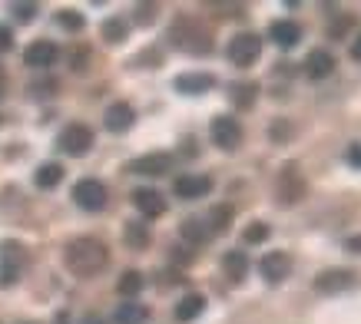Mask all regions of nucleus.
<instances>
[{"instance_id":"obj_1","label":"nucleus","mask_w":361,"mask_h":324,"mask_svg":"<svg viewBox=\"0 0 361 324\" xmlns=\"http://www.w3.org/2000/svg\"><path fill=\"white\" fill-rule=\"evenodd\" d=\"M63 265L77 278H93L99 271L110 265V249L99 242V238H90V235H80L73 242H66L63 249Z\"/></svg>"},{"instance_id":"obj_2","label":"nucleus","mask_w":361,"mask_h":324,"mask_svg":"<svg viewBox=\"0 0 361 324\" xmlns=\"http://www.w3.org/2000/svg\"><path fill=\"white\" fill-rule=\"evenodd\" d=\"M169 40H173V46L186 50V54H209L212 50L209 30L192 17H176L173 27H169Z\"/></svg>"},{"instance_id":"obj_3","label":"nucleus","mask_w":361,"mask_h":324,"mask_svg":"<svg viewBox=\"0 0 361 324\" xmlns=\"http://www.w3.org/2000/svg\"><path fill=\"white\" fill-rule=\"evenodd\" d=\"M308 192V182L302 169H298L295 162H288L282 173H279V182H275V199L282 202V206H298Z\"/></svg>"},{"instance_id":"obj_4","label":"nucleus","mask_w":361,"mask_h":324,"mask_svg":"<svg viewBox=\"0 0 361 324\" xmlns=\"http://www.w3.org/2000/svg\"><path fill=\"white\" fill-rule=\"evenodd\" d=\"M229 60L235 66H252L259 56H262V37H255V33H235L229 40Z\"/></svg>"},{"instance_id":"obj_5","label":"nucleus","mask_w":361,"mask_h":324,"mask_svg":"<svg viewBox=\"0 0 361 324\" xmlns=\"http://www.w3.org/2000/svg\"><path fill=\"white\" fill-rule=\"evenodd\" d=\"M56 146H60L66 156H87V152L93 149V130L83 126V123H70V126L60 132Z\"/></svg>"},{"instance_id":"obj_6","label":"nucleus","mask_w":361,"mask_h":324,"mask_svg":"<svg viewBox=\"0 0 361 324\" xmlns=\"http://www.w3.org/2000/svg\"><path fill=\"white\" fill-rule=\"evenodd\" d=\"M106 185L99 182V179H80L77 185H73V202H77L80 208H87V212H99V208L106 206Z\"/></svg>"},{"instance_id":"obj_7","label":"nucleus","mask_w":361,"mask_h":324,"mask_svg":"<svg viewBox=\"0 0 361 324\" xmlns=\"http://www.w3.org/2000/svg\"><path fill=\"white\" fill-rule=\"evenodd\" d=\"M209 136H212V142H216L219 149H226V152L239 149V142H242V126H239V119H232V116H216V119H212V126H209Z\"/></svg>"},{"instance_id":"obj_8","label":"nucleus","mask_w":361,"mask_h":324,"mask_svg":"<svg viewBox=\"0 0 361 324\" xmlns=\"http://www.w3.org/2000/svg\"><path fill=\"white\" fill-rule=\"evenodd\" d=\"M20 268H23V251L20 245H0V288H11L13 281L20 278Z\"/></svg>"},{"instance_id":"obj_9","label":"nucleus","mask_w":361,"mask_h":324,"mask_svg":"<svg viewBox=\"0 0 361 324\" xmlns=\"http://www.w3.org/2000/svg\"><path fill=\"white\" fill-rule=\"evenodd\" d=\"M133 175H166L173 173V156L169 152H149V156H140L126 166Z\"/></svg>"},{"instance_id":"obj_10","label":"nucleus","mask_w":361,"mask_h":324,"mask_svg":"<svg viewBox=\"0 0 361 324\" xmlns=\"http://www.w3.org/2000/svg\"><path fill=\"white\" fill-rule=\"evenodd\" d=\"M173 192L179 195V199H186V202H192V199H206L209 192H212V179L209 175H179L173 182Z\"/></svg>"},{"instance_id":"obj_11","label":"nucleus","mask_w":361,"mask_h":324,"mask_svg":"<svg viewBox=\"0 0 361 324\" xmlns=\"http://www.w3.org/2000/svg\"><path fill=\"white\" fill-rule=\"evenodd\" d=\"M351 285H355V271L329 268L315 278V292L318 294H338V292H345V288H351Z\"/></svg>"},{"instance_id":"obj_12","label":"nucleus","mask_w":361,"mask_h":324,"mask_svg":"<svg viewBox=\"0 0 361 324\" xmlns=\"http://www.w3.org/2000/svg\"><path fill=\"white\" fill-rule=\"evenodd\" d=\"M56 56H60V50H56L54 40H33V44L23 50V63L33 66V70H47V66L56 63Z\"/></svg>"},{"instance_id":"obj_13","label":"nucleus","mask_w":361,"mask_h":324,"mask_svg":"<svg viewBox=\"0 0 361 324\" xmlns=\"http://www.w3.org/2000/svg\"><path fill=\"white\" fill-rule=\"evenodd\" d=\"M259 271H262V278L269 281V285H275V281L288 278V271H292V258L285 255V251H269L262 258V265H259Z\"/></svg>"},{"instance_id":"obj_14","label":"nucleus","mask_w":361,"mask_h":324,"mask_svg":"<svg viewBox=\"0 0 361 324\" xmlns=\"http://www.w3.org/2000/svg\"><path fill=\"white\" fill-rule=\"evenodd\" d=\"M133 206L140 208L146 218H159L166 212V199L156 189H136L133 192Z\"/></svg>"},{"instance_id":"obj_15","label":"nucleus","mask_w":361,"mask_h":324,"mask_svg":"<svg viewBox=\"0 0 361 324\" xmlns=\"http://www.w3.org/2000/svg\"><path fill=\"white\" fill-rule=\"evenodd\" d=\"M133 119H136V113H133L130 103H113V106L106 109L103 123H106V130L110 132H126L133 126Z\"/></svg>"},{"instance_id":"obj_16","label":"nucleus","mask_w":361,"mask_h":324,"mask_svg":"<svg viewBox=\"0 0 361 324\" xmlns=\"http://www.w3.org/2000/svg\"><path fill=\"white\" fill-rule=\"evenodd\" d=\"M269 37H272L279 46H285V50H292V46L302 40V27H298L295 20H275L272 27H269Z\"/></svg>"},{"instance_id":"obj_17","label":"nucleus","mask_w":361,"mask_h":324,"mask_svg":"<svg viewBox=\"0 0 361 324\" xmlns=\"http://www.w3.org/2000/svg\"><path fill=\"white\" fill-rule=\"evenodd\" d=\"M305 73L312 76V80H325V76L335 73V56L329 54V50H312L305 60Z\"/></svg>"},{"instance_id":"obj_18","label":"nucleus","mask_w":361,"mask_h":324,"mask_svg":"<svg viewBox=\"0 0 361 324\" xmlns=\"http://www.w3.org/2000/svg\"><path fill=\"white\" fill-rule=\"evenodd\" d=\"M216 87V80L209 73H183L176 80V89L179 93H206V89Z\"/></svg>"},{"instance_id":"obj_19","label":"nucleus","mask_w":361,"mask_h":324,"mask_svg":"<svg viewBox=\"0 0 361 324\" xmlns=\"http://www.w3.org/2000/svg\"><path fill=\"white\" fill-rule=\"evenodd\" d=\"M222 271H226L232 281H242L249 275V255H245V251H226V255H222Z\"/></svg>"},{"instance_id":"obj_20","label":"nucleus","mask_w":361,"mask_h":324,"mask_svg":"<svg viewBox=\"0 0 361 324\" xmlns=\"http://www.w3.org/2000/svg\"><path fill=\"white\" fill-rule=\"evenodd\" d=\"M113 321L116 324H146L149 321V311H146V304L126 301V304H120V308L113 311Z\"/></svg>"},{"instance_id":"obj_21","label":"nucleus","mask_w":361,"mask_h":324,"mask_svg":"<svg viewBox=\"0 0 361 324\" xmlns=\"http://www.w3.org/2000/svg\"><path fill=\"white\" fill-rule=\"evenodd\" d=\"M202 308H206V298H202V294H186L183 301L176 304V321H183V324L196 321L199 314H202Z\"/></svg>"},{"instance_id":"obj_22","label":"nucleus","mask_w":361,"mask_h":324,"mask_svg":"<svg viewBox=\"0 0 361 324\" xmlns=\"http://www.w3.org/2000/svg\"><path fill=\"white\" fill-rule=\"evenodd\" d=\"M60 179H63V166H60V162H44V166L37 169V175H33V182L40 185V189H56Z\"/></svg>"},{"instance_id":"obj_23","label":"nucleus","mask_w":361,"mask_h":324,"mask_svg":"<svg viewBox=\"0 0 361 324\" xmlns=\"http://www.w3.org/2000/svg\"><path fill=\"white\" fill-rule=\"evenodd\" d=\"M123 238H126L130 249H146V245H149V228L142 225V222H126Z\"/></svg>"},{"instance_id":"obj_24","label":"nucleus","mask_w":361,"mask_h":324,"mask_svg":"<svg viewBox=\"0 0 361 324\" xmlns=\"http://www.w3.org/2000/svg\"><path fill=\"white\" fill-rule=\"evenodd\" d=\"M142 285H146V281H142L140 271H123L120 281H116V292H120L123 298H136V294L142 292Z\"/></svg>"},{"instance_id":"obj_25","label":"nucleus","mask_w":361,"mask_h":324,"mask_svg":"<svg viewBox=\"0 0 361 324\" xmlns=\"http://www.w3.org/2000/svg\"><path fill=\"white\" fill-rule=\"evenodd\" d=\"M179 232H183V238H186V242H192V245H202V242L209 238V228L202 225L199 218H186V222L179 225Z\"/></svg>"},{"instance_id":"obj_26","label":"nucleus","mask_w":361,"mask_h":324,"mask_svg":"<svg viewBox=\"0 0 361 324\" xmlns=\"http://www.w3.org/2000/svg\"><path fill=\"white\" fill-rule=\"evenodd\" d=\"M255 93H259L255 83H239V87H232V103L239 109H249L255 103Z\"/></svg>"},{"instance_id":"obj_27","label":"nucleus","mask_w":361,"mask_h":324,"mask_svg":"<svg viewBox=\"0 0 361 324\" xmlns=\"http://www.w3.org/2000/svg\"><path fill=\"white\" fill-rule=\"evenodd\" d=\"M126 33H130V27H126L123 20H116V17L103 23V40H110V44H123Z\"/></svg>"},{"instance_id":"obj_28","label":"nucleus","mask_w":361,"mask_h":324,"mask_svg":"<svg viewBox=\"0 0 361 324\" xmlns=\"http://www.w3.org/2000/svg\"><path fill=\"white\" fill-rule=\"evenodd\" d=\"M56 23H60L63 30L77 33V30H83V13H77V11H60V13H56Z\"/></svg>"},{"instance_id":"obj_29","label":"nucleus","mask_w":361,"mask_h":324,"mask_svg":"<svg viewBox=\"0 0 361 324\" xmlns=\"http://www.w3.org/2000/svg\"><path fill=\"white\" fill-rule=\"evenodd\" d=\"M245 242H249V245H259V242H265V238H269V225H265V222H252L249 228H245Z\"/></svg>"},{"instance_id":"obj_30","label":"nucleus","mask_w":361,"mask_h":324,"mask_svg":"<svg viewBox=\"0 0 361 324\" xmlns=\"http://www.w3.org/2000/svg\"><path fill=\"white\" fill-rule=\"evenodd\" d=\"M229 222H232V208H229V206L212 208V228H216V232H222V228H229Z\"/></svg>"},{"instance_id":"obj_31","label":"nucleus","mask_w":361,"mask_h":324,"mask_svg":"<svg viewBox=\"0 0 361 324\" xmlns=\"http://www.w3.org/2000/svg\"><path fill=\"white\" fill-rule=\"evenodd\" d=\"M351 23H355V20H351L348 13H341L338 20H335V23H331V27H329V33H331V37H345V33L351 30Z\"/></svg>"},{"instance_id":"obj_32","label":"nucleus","mask_w":361,"mask_h":324,"mask_svg":"<svg viewBox=\"0 0 361 324\" xmlns=\"http://www.w3.org/2000/svg\"><path fill=\"white\" fill-rule=\"evenodd\" d=\"M13 13H17V20H33L37 7L33 4H13Z\"/></svg>"},{"instance_id":"obj_33","label":"nucleus","mask_w":361,"mask_h":324,"mask_svg":"<svg viewBox=\"0 0 361 324\" xmlns=\"http://www.w3.org/2000/svg\"><path fill=\"white\" fill-rule=\"evenodd\" d=\"M13 46V33H11V27H4V23H0V54H4V50H11Z\"/></svg>"},{"instance_id":"obj_34","label":"nucleus","mask_w":361,"mask_h":324,"mask_svg":"<svg viewBox=\"0 0 361 324\" xmlns=\"http://www.w3.org/2000/svg\"><path fill=\"white\" fill-rule=\"evenodd\" d=\"M345 159L351 162V166H361V146L355 142V146H348V152H345Z\"/></svg>"},{"instance_id":"obj_35","label":"nucleus","mask_w":361,"mask_h":324,"mask_svg":"<svg viewBox=\"0 0 361 324\" xmlns=\"http://www.w3.org/2000/svg\"><path fill=\"white\" fill-rule=\"evenodd\" d=\"M345 249H348V251H355V255H361V235H351V238H345Z\"/></svg>"},{"instance_id":"obj_36","label":"nucleus","mask_w":361,"mask_h":324,"mask_svg":"<svg viewBox=\"0 0 361 324\" xmlns=\"http://www.w3.org/2000/svg\"><path fill=\"white\" fill-rule=\"evenodd\" d=\"M136 13H140V23H149V20H153V13H156V7L149 4V7H140Z\"/></svg>"},{"instance_id":"obj_37","label":"nucleus","mask_w":361,"mask_h":324,"mask_svg":"<svg viewBox=\"0 0 361 324\" xmlns=\"http://www.w3.org/2000/svg\"><path fill=\"white\" fill-rule=\"evenodd\" d=\"M351 60H361V30L355 37V44H351Z\"/></svg>"},{"instance_id":"obj_38","label":"nucleus","mask_w":361,"mask_h":324,"mask_svg":"<svg viewBox=\"0 0 361 324\" xmlns=\"http://www.w3.org/2000/svg\"><path fill=\"white\" fill-rule=\"evenodd\" d=\"M0 87H4V66H0Z\"/></svg>"},{"instance_id":"obj_39","label":"nucleus","mask_w":361,"mask_h":324,"mask_svg":"<svg viewBox=\"0 0 361 324\" xmlns=\"http://www.w3.org/2000/svg\"><path fill=\"white\" fill-rule=\"evenodd\" d=\"M87 324H99V321H97V318H87Z\"/></svg>"}]
</instances>
